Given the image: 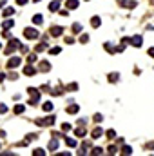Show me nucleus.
I'll use <instances>...</instances> for the list:
<instances>
[{"mask_svg": "<svg viewBox=\"0 0 154 156\" xmlns=\"http://www.w3.org/2000/svg\"><path fill=\"white\" fill-rule=\"evenodd\" d=\"M20 40H16V38H9V44H8V47H5V55H11L13 51H16V49H20Z\"/></svg>", "mask_w": 154, "mask_h": 156, "instance_id": "1", "label": "nucleus"}, {"mask_svg": "<svg viewBox=\"0 0 154 156\" xmlns=\"http://www.w3.org/2000/svg\"><path fill=\"white\" fill-rule=\"evenodd\" d=\"M27 93H29V96H31V100H29V105H36V104H38V100H40V93L35 89V87H29V89H27Z\"/></svg>", "mask_w": 154, "mask_h": 156, "instance_id": "2", "label": "nucleus"}, {"mask_svg": "<svg viewBox=\"0 0 154 156\" xmlns=\"http://www.w3.org/2000/svg\"><path fill=\"white\" fill-rule=\"evenodd\" d=\"M24 36L27 40H35V38H38V31L35 27H25L24 29Z\"/></svg>", "mask_w": 154, "mask_h": 156, "instance_id": "3", "label": "nucleus"}, {"mask_svg": "<svg viewBox=\"0 0 154 156\" xmlns=\"http://www.w3.org/2000/svg\"><path fill=\"white\" fill-rule=\"evenodd\" d=\"M55 116H45L44 120H36V125H40V127H44V125H53L55 124Z\"/></svg>", "mask_w": 154, "mask_h": 156, "instance_id": "4", "label": "nucleus"}, {"mask_svg": "<svg viewBox=\"0 0 154 156\" xmlns=\"http://www.w3.org/2000/svg\"><path fill=\"white\" fill-rule=\"evenodd\" d=\"M60 147V142H58V136H53L51 138V142H49V145H47V149L51 153H56V149Z\"/></svg>", "mask_w": 154, "mask_h": 156, "instance_id": "5", "label": "nucleus"}, {"mask_svg": "<svg viewBox=\"0 0 154 156\" xmlns=\"http://www.w3.org/2000/svg\"><path fill=\"white\" fill-rule=\"evenodd\" d=\"M118 4L122 5V8H127V9H134V8H136V2H134V0H120Z\"/></svg>", "mask_w": 154, "mask_h": 156, "instance_id": "6", "label": "nucleus"}, {"mask_svg": "<svg viewBox=\"0 0 154 156\" xmlns=\"http://www.w3.org/2000/svg\"><path fill=\"white\" fill-rule=\"evenodd\" d=\"M129 42L134 45V47H142V44H143V38H142V35H136V36H132V38H129Z\"/></svg>", "mask_w": 154, "mask_h": 156, "instance_id": "7", "label": "nucleus"}, {"mask_svg": "<svg viewBox=\"0 0 154 156\" xmlns=\"http://www.w3.org/2000/svg\"><path fill=\"white\" fill-rule=\"evenodd\" d=\"M20 62H22V60H20L18 56H13V58H9L8 67H9V69H15V67H18V65H20Z\"/></svg>", "mask_w": 154, "mask_h": 156, "instance_id": "8", "label": "nucleus"}, {"mask_svg": "<svg viewBox=\"0 0 154 156\" xmlns=\"http://www.w3.org/2000/svg\"><path fill=\"white\" fill-rule=\"evenodd\" d=\"M62 31H64L62 25H53V27H51V35L53 36H60V35H62Z\"/></svg>", "mask_w": 154, "mask_h": 156, "instance_id": "9", "label": "nucleus"}, {"mask_svg": "<svg viewBox=\"0 0 154 156\" xmlns=\"http://www.w3.org/2000/svg\"><path fill=\"white\" fill-rule=\"evenodd\" d=\"M24 74H25V76H33V74H35V67H33L31 64H27L24 67Z\"/></svg>", "mask_w": 154, "mask_h": 156, "instance_id": "10", "label": "nucleus"}, {"mask_svg": "<svg viewBox=\"0 0 154 156\" xmlns=\"http://www.w3.org/2000/svg\"><path fill=\"white\" fill-rule=\"evenodd\" d=\"M38 69L42 71V73H47V71L51 69V65H49V62H45V60H42V62H40V65H38Z\"/></svg>", "mask_w": 154, "mask_h": 156, "instance_id": "11", "label": "nucleus"}, {"mask_svg": "<svg viewBox=\"0 0 154 156\" xmlns=\"http://www.w3.org/2000/svg\"><path fill=\"white\" fill-rule=\"evenodd\" d=\"M75 134H76L78 138H84L85 134H87V133H85V125H78V129L75 131Z\"/></svg>", "mask_w": 154, "mask_h": 156, "instance_id": "12", "label": "nucleus"}, {"mask_svg": "<svg viewBox=\"0 0 154 156\" xmlns=\"http://www.w3.org/2000/svg\"><path fill=\"white\" fill-rule=\"evenodd\" d=\"M58 9H60V0H55V2L49 4V11H51V13H55V11H58Z\"/></svg>", "mask_w": 154, "mask_h": 156, "instance_id": "13", "label": "nucleus"}, {"mask_svg": "<svg viewBox=\"0 0 154 156\" xmlns=\"http://www.w3.org/2000/svg\"><path fill=\"white\" fill-rule=\"evenodd\" d=\"M33 24H35V25H42L44 24V16L42 15H35V16H33Z\"/></svg>", "mask_w": 154, "mask_h": 156, "instance_id": "14", "label": "nucleus"}, {"mask_svg": "<svg viewBox=\"0 0 154 156\" xmlns=\"http://www.w3.org/2000/svg\"><path fill=\"white\" fill-rule=\"evenodd\" d=\"M91 25H92V27H100V25H102L100 16H92V18H91Z\"/></svg>", "mask_w": 154, "mask_h": 156, "instance_id": "15", "label": "nucleus"}, {"mask_svg": "<svg viewBox=\"0 0 154 156\" xmlns=\"http://www.w3.org/2000/svg\"><path fill=\"white\" fill-rule=\"evenodd\" d=\"M91 136L94 138V140H98L100 136H103V131H102V129H100V127H96L94 131H92V134H91Z\"/></svg>", "mask_w": 154, "mask_h": 156, "instance_id": "16", "label": "nucleus"}, {"mask_svg": "<svg viewBox=\"0 0 154 156\" xmlns=\"http://www.w3.org/2000/svg\"><path fill=\"white\" fill-rule=\"evenodd\" d=\"M13 25H15V22H13L11 18H8V20H4V24H2V29H11Z\"/></svg>", "mask_w": 154, "mask_h": 156, "instance_id": "17", "label": "nucleus"}, {"mask_svg": "<svg viewBox=\"0 0 154 156\" xmlns=\"http://www.w3.org/2000/svg\"><path fill=\"white\" fill-rule=\"evenodd\" d=\"M45 47H47V44H45V40H42V42L35 47V51H36V53H42V51H45Z\"/></svg>", "mask_w": 154, "mask_h": 156, "instance_id": "18", "label": "nucleus"}, {"mask_svg": "<svg viewBox=\"0 0 154 156\" xmlns=\"http://www.w3.org/2000/svg\"><path fill=\"white\" fill-rule=\"evenodd\" d=\"M13 111H15V114H22V113L25 111V105L18 104V105H15V109H13Z\"/></svg>", "mask_w": 154, "mask_h": 156, "instance_id": "19", "label": "nucleus"}, {"mask_svg": "<svg viewBox=\"0 0 154 156\" xmlns=\"http://www.w3.org/2000/svg\"><path fill=\"white\" fill-rule=\"evenodd\" d=\"M65 111H67L69 114H76V113L80 111V107H78V105H69V107H67V109H65Z\"/></svg>", "mask_w": 154, "mask_h": 156, "instance_id": "20", "label": "nucleus"}, {"mask_svg": "<svg viewBox=\"0 0 154 156\" xmlns=\"http://www.w3.org/2000/svg\"><path fill=\"white\" fill-rule=\"evenodd\" d=\"M65 5H67L69 9H76L78 8V0H67V4H65Z\"/></svg>", "mask_w": 154, "mask_h": 156, "instance_id": "21", "label": "nucleus"}, {"mask_svg": "<svg viewBox=\"0 0 154 156\" xmlns=\"http://www.w3.org/2000/svg\"><path fill=\"white\" fill-rule=\"evenodd\" d=\"M42 109H44L45 113H49V111H53V104H51V102H45V104L42 105Z\"/></svg>", "mask_w": 154, "mask_h": 156, "instance_id": "22", "label": "nucleus"}, {"mask_svg": "<svg viewBox=\"0 0 154 156\" xmlns=\"http://www.w3.org/2000/svg\"><path fill=\"white\" fill-rule=\"evenodd\" d=\"M102 153H103V149H102V147H92V151H91L92 156H98V154H102Z\"/></svg>", "mask_w": 154, "mask_h": 156, "instance_id": "23", "label": "nucleus"}, {"mask_svg": "<svg viewBox=\"0 0 154 156\" xmlns=\"http://www.w3.org/2000/svg\"><path fill=\"white\" fill-rule=\"evenodd\" d=\"M65 144H67V147H76V140L75 138H65Z\"/></svg>", "mask_w": 154, "mask_h": 156, "instance_id": "24", "label": "nucleus"}, {"mask_svg": "<svg viewBox=\"0 0 154 156\" xmlns=\"http://www.w3.org/2000/svg\"><path fill=\"white\" fill-rule=\"evenodd\" d=\"M105 134V136L107 138H109V140H112V138H114L116 136V133H114V129H109V131H107V133H103Z\"/></svg>", "mask_w": 154, "mask_h": 156, "instance_id": "25", "label": "nucleus"}, {"mask_svg": "<svg viewBox=\"0 0 154 156\" xmlns=\"http://www.w3.org/2000/svg\"><path fill=\"white\" fill-rule=\"evenodd\" d=\"M118 76H120L118 73H111V74H109V82H111V84H112V82H118Z\"/></svg>", "mask_w": 154, "mask_h": 156, "instance_id": "26", "label": "nucleus"}, {"mask_svg": "<svg viewBox=\"0 0 154 156\" xmlns=\"http://www.w3.org/2000/svg\"><path fill=\"white\" fill-rule=\"evenodd\" d=\"M11 15H15V9L13 8H5L4 9V16H11Z\"/></svg>", "mask_w": 154, "mask_h": 156, "instance_id": "27", "label": "nucleus"}, {"mask_svg": "<svg viewBox=\"0 0 154 156\" xmlns=\"http://www.w3.org/2000/svg\"><path fill=\"white\" fill-rule=\"evenodd\" d=\"M122 154H132V149L129 145H123L122 147Z\"/></svg>", "mask_w": 154, "mask_h": 156, "instance_id": "28", "label": "nucleus"}, {"mask_svg": "<svg viewBox=\"0 0 154 156\" xmlns=\"http://www.w3.org/2000/svg\"><path fill=\"white\" fill-rule=\"evenodd\" d=\"M62 93H64V91L60 89V87H55V89L51 91V94H53V96H60V94H62Z\"/></svg>", "mask_w": 154, "mask_h": 156, "instance_id": "29", "label": "nucleus"}, {"mask_svg": "<svg viewBox=\"0 0 154 156\" xmlns=\"http://www.w3.org/2000/svg\"><path fill=\"white\" fill-rule=\"evenodd\" d=\"M44 154H45L44 149H35V151H33V156H44Z\"/></svg>", "mask_w": 154, "mask_h": 156, "instance_id": "30", "label": "nucleus"}, {"mask_svg": "<svg viewBox=\"0 0 154 156\" xmlns=\"http://www.w3.org/2000/svg\"><path fill=\"white\" fill-rule=\"evenodd\" d=\"M105 51H107V53H114L116 49L112 47V44H109V42H107V44H105Z\"/></svg>", "mask_w": 154, "mask_h": 156, "instance_id": "31", "label": "nucleus"}, {"mask_svg": "<svg viewBox=\"0 0 154 156\" xmlns=\"http://www.w3.org/2000/svg\"><path fill=\"white\" fill-rule=\"evenodd\" d=\"M107 149H109V154H116V153H118V147H116V145H109Z\"/></svg>", "mask_w": 154, "mask_h": 156, "instance_id": "32", "label": "nucleus"}, {"mask_svg": "<svg viewBox=\"0 0 154 156\" xmlns=\"http://www.w3.org/2000/svg\"><path fill=\"white\" fill-rule=\"evenodd\" d=\"M80 42H82V44H87V42H89V35H82V36H80Z\"/></svg>", "mask_w": 154, "mask_h": 156, "instance_id": "33", "label": "nucleus"}, {"mask_svg": "<svg viewBox=\"0 0 154 156\" xmlns=\"http://www.w3.org/2000/svg\"><path fill=\"white\" fill-rule=\"evenodd\" d=\"M78 89V84H69L67 85V91H76Z\"/></svg>", "mask_w": 154, "mask_h": 156, "instance_id": "34", "label": "nucleus"}, {"mask_svg": "<svg viewBox=\"0 0 154 156\" xmlns=\"http://www.w3.org/2000/svg\"><path fill=\"white\" fill-rule=\"evenodd\" d=\"M5 113H8V105L0 104V114H5Z\"/></svg>", "mask_w": 154, "mask_h": 156, "instance_id": "35", "label": "nucleus"}, {"mask_svg": "<svg viewBox=\"0 0 154 156\" xmlns=\"http://www.w3.org/2000/svg\"><path fill=\"white\" fill-rule=\"evenodd\" d=\"M60 51H62L60 47H53V49H49V53H51V55H58Z\"/></svg>", "mask_w": 154, "mask_h": 156, "instance_id": "36", "label": "nucleus"}, {"mask_svg": "<svg viewBox=\"0 0 154 156\" xmlns=\"http://www.w3.org/2000/svg\"><path fill=\"white\" fill-rule=\"evenodd\" d=\"M73 31H75V33H80V31H82V25H80V24H75V25H73Z\"/></svg>", "mask_w": 154, "mask_h": 156, "instance_id": "37", "label": "nucleus"}, {"mask_svg": "<svg viewBox=\"0 0 154 156\" xmlns=\"http://www.w3.org/2000/svg\"><path fill=\"white\" fill-rule=\"evenodd\" d=\"M69 129H71V124H62V131L64 133H67Z\"/></svg>", "mask_w": 154, "mask_h": 156, "instance_id": "38", "label": "nucleus"}, {"mask_svg": "<svg viewBox=\"0 0 154 156\" xmlns=\"http://www.w3.org/2000/svg\"><path fill=\"white\" fill-rule=\"evenodd\" d=\"M27 60H29L27 64H33V62H36V55H29V56H27Z\"/></svg>", "mask_w": 154, "mask_h": 156, "instance_id": "39", "label": "nucleus"}, {"mask_svg": "<svg viewBox=\"0 0 154 156\" xmlns=\"http://www.w3.org/2000/svg\"><path fill=\"white\" fill-rule=\"evenodd\" d=\"M102 120H103V116H102V114H94V122H96V124H100Z\"/></svg>", "mask_w": 154, "mask_h": 156, "instance_id": "40", "label": "nucleus"}, {"mask_svg": "<svg viewBox=\"0 0 154 156\" xmlns=\"http://www.w3.org/2000/svg\"><path fill=\"white\" fill-rule=\"evenodd\" d=\"M16 4L18 5H25V4H29V0H16Z\"/></svg>", "mask_w": 154, "mask_h": 156, "instance_id": "41", "label": "nucleus"}, {"mask_svg": "<svg viewBox=\"0 0 154 156\" xmlns=\"http://www.w3.org/2000/svg\"><path fill=\"white\" fill-rule=\"evenodd\" d=\"M65 42H67V44H75V38H73V36H65Z\"/></svg>", "mask_w": 154, "mask_h": 156, "instance_id": "42", "label": "nucleus"}, {"mask_svg": "<svg viewBox=\"0 0 154 156\" xmlns=\"http://www.w3.org/2000/svg\"><path fill=\"white\" fill-rule=\"evenodd\" d=\"M8 78H11V80H16V78H18V74H16V73H11Z\"/></svg>", "mask_w": 154, "mask_h": 156, "instance_id": "43", "label": "nucleus"}, {"mask_svg": "<svg viewBox=\"0 0 154 156\" xmlns=\"http://www.w3.org/2000/svg\"><path fill=\"white\" fill-rule=\"evenodd\" d=\"M149 55H151V56H154V47H151V49H149Z\"/></svg>", "mask_w": 154, "mask_h": 156, "instance_id": "44", "label": "nucleus"}, {"mask_svg": "<svg viewBox=\"0 0 154 156\" xmlns=\"http://www.w3.org/2000/svg\"><path fill=\"white\" fill-rule=\"evenodd\" d=\"M4 78H5V74H4V73H0V82H4Z\"/></svg>", "mask_w": 154, "mask_h": 156, "instance_id": "45", "label": "nucleus"}, {"mask_svg": "<svg viewBox=\"0 0 154 156\" xmlns=\"http://www.w3.org/2000/svg\"><path fill=\"white\" fill-rule=\"evenodd\" d=\"M4 4H5V2H4V0H2V2H0V9H2V8H4Z\"/></svg>", "mask_w": 154, "mask_h": 156, "instance_id": "46", "label": "nucleus"}, {"mask_svg": "<svg viewBox=\"0 0 154 156\" xmlns=\"http://www.w3.org/2000/svg\"><path fill=\"white\" fill-rule=\"evenodd\" d=\"M0 49H2V44H0Z\"/></svg>", "mask_w": 154, "mask_h": 156, "instance_id": "47", "label": "nucleus"}]
</instances>
